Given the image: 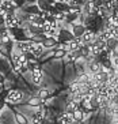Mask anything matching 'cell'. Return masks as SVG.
Wrapping results in <instances>:
<instances>
[{
  "label": "cell",
  "instance_id": "6da1fadb",
  "mask_svg": "<svg viewBox=\"0 0 118 124\" xmlns=\"http://www.w3.org/2000/svg\"><path fill=\"white\" fill-rule=\"evenodd\" d=\"M95 36H97V33H94V31H91V30H84V33L82 34V41L84 42V44H92L94 40H95Z\"/></svg>",
  "mask_w": 118,
  "mask_h": 124
},
{
  "label": "cell",
  "instance_id": "7a4b0ae2",
  "mask_svg": "<svg viewBox=\"0 0 118 124\" xmlns=\"http://www.w3.org/2000/svg\"><path fill=\"white\" fill-rule=\"evenodd\" d=\"M22 98H23V94L18 90H11L7 94V101L10 102H19Z\"/></svg>",
  "mask_w": 118,
  "mask_h": 124
},
{
  "label": "cell",
  "instance_id": "3957f363",
  "mask_svg": "<svg viewBox=\"0 0 118 124\" xmlns=\"http://www.w3.org/2000/svg\"><path fill=\"white\" fill-rule=\"evenodd\" d=\"M18 48L21 49V52L29 53V52L33 51V48H34V42H29V41H22V42H18Z\"/></svg>",
  "mask_w": 118,
  "mask_h": 124
},
{
  "label": "cell",
  "instance_id": "277c9868",
  "mask_svg": "<svg viewBox=\"0 0 118 124\" xmlns=\"http://www.w3.org/2000/svg\"><path fill=\"white\" fill-rule=\"evenodd\" d=\"M58 121H60V123H65V124L75 123V120H73V113H71V112L62 113V115L60 116V119H58Z\"/></svg>",
  "mask_w": 118,
  "mask_h": 124
},
{
  "label": "cell",
  "instance_id": "5b68a950",
  "mask_svg": "<svg viewBox=\"0 0 118 124\" xmlns=\"http://www.w3.org/2000/svg\"><path fill=\"white\" fill-rule=\"evenodd\" d=\"M57 44H58L57 38H56V37H53V36L46 37V38H43V41H42L43 48H53L54 45H57Z\"/></svg>",
  "mask_w": 118,
  "mask_h": 124
},
{
  "label": "cell",
  "instance_id": "8992f818",
  "mask_svg": "<svg viewBox=\"0 0 118 124\" xmlns=\"http://www.w3.org/2000/svg\"><path fill=\"white\" fill-rule=\"evenodd\" d=\"M31 72H33V82H34L35 85L41 83V79H42V77H43L42 70L35 68V70H31Z\"/></svg>",
  "mask_w": 118,
  "mask_h": 124
},
{
  "label": "cell",
  "instance_id": "52a82bcc",
  "mask_svg": "<svg viewBox=\"0 0 118 124\" xmlns=\"http://www.w3.org/2000/svg\"><path fill=\"white\" fill-rule=\"evenodd\" d=\"M86 26L84 25H73L72 26V36L73 37H82V34L84 33Z\"/></svg>",
  "mask_w": 118,
  "mask_h": 124
},
{
  "label": "cell",
  "instance_id": "ba28073f",
  "mask_svg": "<svg viewBox=\"0 0 118 124\" xmlns=\"http://www.w3.org/2000/svg\"><path fill=\"white\" fill-rule=\"evenodd\" d=\"M100 70H102V63L98 62L97 59L90 63V72L91 74H95V72H98V71H100Z\"/></svg>",
  "mask_w": 118,
  "mask_h": 124
},
{
  "label": "cell",
  "instance_id": "9c48e42d",
  "mask_svg": "<svg viewBox=\"0 0 118 124\" xmlns=\"http://www.w3.org/2000/svg\"><path fill=\"white\" fill-rule=\"evenodd\" d=\"M43 117H45V110L43 109H38L35 113H34V117H33V123H42Z\"/></svg>",
  "mask_w": 118,
  "mask_h": 124
},
{
  "label": "cell",
  "instance_id": "30bf717a",
  "mask_svg": "<svg viewBox=\"0 0 118 124\" xmlns=\"http://www.w3.org/2000/svg\"><path fill=\"white\" fill-rule=\"evenodd\" d=\"M33 56L34 57H41V55L43 53V45L42 44H34V48H33V51H31Z\"/></svg>",
  "mask_w": 118,
  "mask_h": 124
},
{
  "label": "cell",
  "instance_id": "8fae6325",
  "mask_svg": "<svg viewBox=\"0 0 118 124\" xmlns=\"http://www.w3.org/2000/svg\"><path fill=\"white\" fill-rule=\"evenodd\" d=\"M73 120H75V123H79V121H83V119H84V112H83L80 108H77V109L73 110Z\"/></svg>",
  "mask_w": 118,
  "mask_h": 124
},
{
  "label": "cell",
  "instance_id": "7c38bea8",
  "mask_svg": "<svg viewBox=\"0 0 118 124\" xmlns=\"http://www.w3.org/2000/svg\"><path fill=\"white\" fill-rule=\"evenodd\" d=\"M29 31L33 36H38V34H42V27L37 26L35 23H29Z\"/></svg>",
  "mask_w": 118,
  "mask_h": 124
},
{
  "label": "cell",
  "instance_id": "4fadbf2b",
  "mask_svg": "<svg viewBox=\"0 0 118 124\" xmlns=\"http://www.w3.org/2000/svg\"><path fill=\"white\" fill-rule=\"evenodd\" d=\"M79 108V102L73 101V100H71V101L68 102V105H67V109H65V112H73L75 109H77Z\"/></svg>",
  "mask_w": 118,
  "mask_h": 124
},
{
  "label": "cell",
  "instance_id": "5bb4252c",
  "mask_svg": "<svg viewBox=\"0 0 118 124\" xmlns=\"http://www.w3.org/2000/svg\"><path fill=\"white\" fill-rule=\"evenodd\" d=\"M67 52H68V51H65L64 48H60V49H56V51H54V57H56V59H61V57H64Z\"/></svg>",
  "mask_w": 118,
  "mask_h": 124
},
{
  "label": "cell",
  "instance_id": "9a60e30c",
  "mask_svg": "<svg viewBox=\"0 0 118 124\" xmlns=\"http://www.w3.org/2000/svg\"><path fill=\"white\" fill-rule=\"evenodd\" d=\"M38 8L39 10H49V6L50 4L48 3V0H38Z\"/></svg>",
  "mask_w": 118,
  "mask_h": 124
},
{
  "label": "cell",
  "instance_id": "2e32d148",
  "mask_svg": "<svg viewBox=\"0 0 118 124\" xmlns=\"http://www.w3.org/2000/svg\"><path fill=\"white\" fill-rule=\"evenodd\" d=\"M49 90H46V89H41L39 90V93H38V98H41L43 101V100H46L48 97H49Z\"/></svg>",
  "mask_w": 118,
  "mask_h": 124
},
{
  "label": "cell",
  "instance_id": "e0dca14e",
  "mask_svg": "<svg viewBox=\"0 0 118 124\" xmlns=\"http://www.w3.org/2000/svg\"><path fill=\"white\" fill-rule=\"evenodd\" d=\"M79 86H80V83H79L77 80H76V82H73V83H71V86H69V90H71L72 94H73V93H77V91H79Z\"/></svg>",
  "mask_w": 118,
  "mask_h": 124
},
{
  "label": "cell",
  "instance_id": "ac0fdd59",
  "mask_svg": "<svg viewBox=\"0 0 118 124\" xmlns=\"http://www.w3.org/2000/svg\"><path fill=\"white\" fill-rule=\"evenodd\" d=\"M37 19H38V14H31V12H30V14L27 15V21H29V23H35Z\"/></svg>",
  "mask_w": 118,
  "mask_h": 124
},
{
  "label": "cell",
  "instance_id": "d6986e66",
  "mask_svg": "<svg viewBox=\"0 0 118 124\" xmlns=\"http://www.w3.org/2000/svg\"><path fill=\"white\" fill-rule=\"evenodd\" d=\"M1 42H4V44L10 42V36L7 34V31H1Z\"/></svg>",
  "mask_w": 118,
  "mask_h": 124
},
{
  "label": "cell",
  "instance_id": "ffe728a7",
  "mask_svg": "<svg viewBox=\"0 0 118 124\" xmlns=\"http://www.w3.org/2000/svg\"><path fill=\"white\" fill-rule=\"evenodd\" d=\"M41 102H42V100L37 97V98H31V100H30L29 104H30V105H33V106H38L39 104H41Z\"/></svg>",
  "mask_w": 118,
  "mask_h": 124
},
{
  "label": "cell",
  "instance_id": "44dd1931",
  "mask_svg": "<svg viewBox=\"0 0 118 124\" xmlns=\"http://www.w3.org/2000/svg\"><path fill=\"white\" fill-rule=\"evenodd\" d=\"M16 121H18V123H22V124H26V123H27L26 117L23 116V115H21V113H18V115H16Z\"/></svg>",
  "mask_w": 118,
  "mask_h": 124
},
{
  "label": "cell",
  "instance_id": "7402d4cb",
  "mask_svg": "<svg viewBox=\"0 0 118 124\" xmlns=\"http://www.w3.org/2000/svg\"><path fill=\"white\" fill-rule=\"evenodd\" d=\"M12 3L15 4V7H18V6H22L25 3V0H12Z\"/></svg>",
  "mask_w": 118,
  "mask_h": 124
},
{
  "label": "cell",
  "instance_id": "603a6c76",
  "mask_svg": "<svg viewBox=\"0 0 118 124\" xmlns=\"http://www.w3.org/2000/svg\"><path fill=\"white\" fill-rule=\"evenodd\" d=\"M0 25H4V15L0 12Z\"/></svg>",
  "mask_w": 118,
  "mask_h": 124
},
{
  "label": "cell",
  "instance_id": "cb8c5ba5",
  "mask_svg": "<svg viewBox=\"0 0 118 124\" xmlns=\"http://www.w3.org/2000/svg\"><path fill=\"white\" fill-rule=\"evenodd\" d=\"M58 3H67V1H68V0H57Z\"/></svg>",
  "mask_w": 118,
  "mask_h": 124
},
{
  "label": "cell",
  "instance_id": "d4e9b609",
  "mask_svg": "<svg viewBox=\"0 0 118 124\" xmlns=\"http://www.w3.org/2000/svg\"><path fill=\"white\" fill-rule=\"evenodd\" d=\"M1 106H3V101H0V109H1Z\"/></svg>",
  "mask_w": 118,
  "mask_h": 124
},
{
  "label": "cell",
  "instance_id": "484cf974",
  "mask_svg": "<svg viewBox=\"0 0 118 124\" xmlns=\"http://www.w3.org/2000/svg\"><path fill=\"white\" fill-rule=\"evenodd\" d=\"M1 80H3V75H1V74H0V82H1Z\"/></svg>",
  "mask_w": 118,
  "mask_h": 124
}]
</instances>
